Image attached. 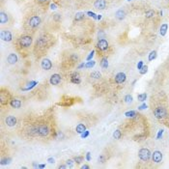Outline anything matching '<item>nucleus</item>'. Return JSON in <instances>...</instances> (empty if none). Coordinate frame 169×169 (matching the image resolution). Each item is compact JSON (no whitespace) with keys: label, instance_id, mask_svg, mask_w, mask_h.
Listing matches in <instances>:
<instances>
[{"label":"nucleus","instance_id":"nucleus-1","mask_svg":"<svg viewBox=\"0 0 169 169\" xmlns=\"http://www.w3.org/2000/svg\"><path fill=\"white\" fill-rule=\"evenodd\" d=\"M32 42H33L32 37L29 35H24L18 39V45L21 48H28L32 45Z\"/></svg>","mask_w":169,"mask_h":169},{"label":"nucleus","instance_id":"nucleus-2","mask_svg":"<svg viewBox=\"0 0 169 169\" xmlns=\"http://www.w3.org/2000/svg\"><path fill=\"white\" fill-rule=\"evenodd\" d=\"M34 133L39 136H47L49 133V128L46 125H41L38 127H35L33 130Z\"/></svg>","mask_w":169,"mask_h":169},{"label":"nucleus","instance_id":"nucleus-3","mask_svg":"<svg viewBox=\"0 0 169 169\" xmlns=\"http://www.w3.org/2000/svg\"><path fill=\"white\" fill-rule=\"evenodd\" d=\"M41 22H42V19L39 16H32L31 17H29L27 24L30 28H37L40 26Z\"/></svg>","mask_w":169,"mask_h":169},{"label":"nucleus","instance_id":"nucleus-4","mask_svg":"<svg viewBox=\"0 0 169 169\" xmlns=\"http://www.w3.org/2000/svg\"><path fill=\"white\" fill-rule=\"evenodd\" d=\"M151 152L149 149H147V148H142V149L139 150L138 152V156L141 161H148L150 160V157H151Z\"/></svg>","mask_w":169,"mask_h":169},{"label":"nucleus","instance_id":"nucleus-5","mask_svg":"<svg viewBox=\"0 0 169 169\" xmlns=\"http://www.w3.org/2000/svg\"><path fill=\"white\" fill-rule=\"evenodd\" d=\"M154 115H155V117L156 119H163L166 117V115H167V111L164 107L162 106H158L156 108H155L154 110Z\"/></svg>","mask_w":169,"mask_h":169},{"label":"nucleus","instance_id":"nucleus-6","mask_svg":"<svg viewBox=\"0 0 169 169\" xmlns=\"http://www.w3.org/2000/svg\"><path fill=\"white\" fill-rule=\"evenodd\" d=\"M0 37H1V40L4 41V42H12L13 40V35L11 33V31L9 30H2L1 31V34H0Z\"/></svg>","mask_w":169,"mask_h":169},{"label":"nucleus","instance_id":"nucleus-7","mask_svg":"<svg viewBox=\"0 0 169 169\" xmlns=\"http://www.w3.org/2000/svg\"><path fill=\"white\" fill-rule=\"evenodd\" d=\"M106 0H95L94 2V7L99 11H102L106 8Z\"/></svg>","mask_w":169,"mask_h":169},{"label":"nucleus","instance_id":"nucleus-8","mask_svg":"<svg viewBox=\"0 0 169 169\" xmlns=\"http://www.w3.org/2000/svg\"><path fill=\"white\" fill-rule=\"evenodd\" d=\"M109 46V44H108V42L105 40V39H101L99 40L98 42V44H97V47L101 50V51H104V50H106Z\"/></svg>","mask_w":169,"mask_h":169},{"label":"nucleus","instance_id":"nucleus-9","mask_svg":"<svg viewBox=\"0 0 169 169\" xmlns=\"http://www.w3.org/2000/svg\"><path fill=\"white\" fill-rule=\"evenodd\" d=\"M41 67H42V69L45 70V71H49L52 68V62L49 59L45 58V59L42 60V62H41Z\"/></svg>","mask_w":169,"mask_h":169},{"label":"nucleus","instance_id":"nucleus-10","mask_svg":"<svg viewBox=\"0 0 169 169\" xmlns=\"http://www.w3.org/2000/svg\"><path fill=\"white\" fill-rule=\"evenodd\" d=\"M62 78H61V76L58 75V73H54L50 76V79H49V82L51 85H58V84L61 82Z\"/></svg>","mask_w":169,"mask_h":169},{"label":"nucleus","instance_id":"nucleus-11","mask_svg":"<svg viewBox=\"0 0 169 169\" xmlns=\"http://www.w3.org/2000/svg\"><path fill=\"white\" fill-rule=\"evenodd\" d=\"M127 80V76L125 72H118L115 76V82L118 84H122Z\"/></svg>","mask_w":169,"mask_h":169},{"label":"nucleus","instance_id":"nucleus-12","mask_svg":"<svg viewBox=\"0 0 169 169\" xmlns=\"http://www.w3.org/2000/svg\"><path fill=\"white\" fill-rule=\"evenodd\" d=\"M152 158H153V161L156 163H160L162 161V153L160 151H155L152 155Z\"/></svg>","mask_w":169,"mask_h":169},{"label":"nucleus","instance_id":"nucleus-13","mask_svg":"<svg viewBox=\"0 0 169 169\" xmlns=\"http://www.w3.org/2000/svg\"><path fill=\"white\" fill-rule=\"evenodd\" d=\"M5 122H6V125H7L8 127H15V126L17 125V118L15 117V116L10 115V116H8V117L6 118Z\"/></svg>","mask_w":169,"mask_h":169},{"label":"nucleus","instance_id":"nucleus-14","mask_svg":"<svg viewBox=\"0 0 169 169\" xmlns=\"http://www.w3.org/2000/svg\"><path fill=\"white\" fill-rule=\"evenodd\" d=\"M18 58H17V55L16 53H10L7 57V62L9 63L10 65H15L17 64Z\"/></svg>","mask_w":169,"mask_h":169},{"label":"nucleus","instance_id":"nucleus-15","mask_svg":"<svg viewBox=\"0 0 169 169\" xmlns=\"http://www.w3.org/2000/svg\"><path fill=\"white\" fill-rule=\"evenodd\" d=\"M71 81L75 84H79L81 82V79H80V76L78 72H72V76H71Z\"/></svg>","mask_w":169,"mask_h":169},{"label":"nucleus","instance_id":"nucleus-16","mask_svg":"<svg viewBox=\"0 0 169 169\" xmlns=\"http://www.w3.org/2000/svg\"><path fill=\"white\" fill-rule=\"evenodd\" d=\"M9 22V16L5 12H0V23L2 25Z\"/></svg>","mask_w":169,"mask_h":169},{"label":"nucleus","instance_id":"nucleus-17","mask_svg":"<svg viewBox=\"0 0 169 169\" xmlns=\"http://www.w3.org/2000/svg\"><path fill=\"white\" fill-rule=\"evenodd\" d=\"M115 17L117 18L118 20H123V19H125V17H126V12L124 11L123 9L118 10V11L115 13Z\"/></svg>","mask_w":169,"mask_h":169},{"label":"nucleus","instance_id":"nucleus-18","mask_svg":"<svg viewBox=\"0 0 169 169\" xmlns=\"http://www.w3.org/2000/svg\"><path fill=\"white\" fill-rule=\"evenodd\" d=\"M10 104H11V106H12L13 108L18 109V108H20V106H21V101H19V100H17V99H14V100L11 101Z\"/></svg>","mask_w":169,"mask_h":169},{"label":"nucleus","instance_id":"nucleus-19","mask_svg":"<svg viewBox=\"0 0 169 169\" xmlns=\"http://www.w3.org/2000/svg\"><path fill=\"white\" fill-rule=\"evenodd\" d=\"M76 131L77 133L81 134V133H83L84 131H86V127L84 126L83 124H78V125L76 126Z\"/></svg>","mask_w":169,"mask_h":169},{"label":"nucleus","instance_id":"nucleus-20","mask_svg":"<svg viewBox=\"0 0 169 169\" xmlns=\"http://www.w3.org/2000/svg\"><path fill=\"white\" fill-rule=\"evenodd\" d=\"M167 29H168V24L167 23H163L161 26V30H160V33L161 36H165L166 32H167Z\"/></svg>","mask_w":169,"mask_h":169},{"label":"nucleus","instance_id":"nucleus-21","mask_svg":"<svg viewBox=\"0 0 169 169\" xmlns=\"http://www.w3.org/2000/svg\"><path fill=\"white\" fill-rule=\"evenodd\" d=\"M101 67L102 69H107V68H108V60H107V58L103 57V58L101 60Z\"/></svg>","mask_w":169,"mask_h":169},{"label":"nucleus","instance_id":"nucleus-22","mask_svg":"<svg viewBox=\"0 0 169 169\" xmlns=\"http://www.w3.org/2000/svg\"><path fill=\"white\" fill-rule=\"evenodd\" d=\"M84 17H85V14L84 13H81V12L76 13L75 16V20L76 21H80V20H82L84 18Z\"/></svg>","mask_w":169,"mask_h":169},{"label":"nucleus","instance_id":"nucleus-23","mask_svg":"<svg viewBox=\"0 0 169 169\" xmlns=\"http://www.w3.org/2000/svg\"><path fill=\"white\" fill-rule=\"evenodd\" d=\"M155 15H156V12L154 11V10H149V11H147V12L145 13L146 18H152V17H155Z\"/></svg>","mask_w":169,"mask_h":169},{"label":"nucleus","instance_id":"nucleus-24","mask_svg":"<svg viewBox=\"0 0 169 169\" xmlns=\"http://www.w3.org/2000/svg\"><path fill=\"white\" fill-rule=\"evenodd\" d=\"M91 77L95 78V79H100L101 77V72H97V71H95L93 72H91V75H90Z\"/></svg>","mask_w":169,"mask_h":169},{"label":"nucleus","instance_id":"nucleus-25","mask_svg":"<svg viewBox=\"0 0 169 169\" xmlns=\"http://www.w3.org/2000/svg\"><path fill=\"white\" fill-rule=\"evenodd\" d=\"M146 99H147V94L146 93L139 94L138 96H137V100H138L139 101H146Z\"/></svg>","mask_w":169,"mask_h":169},{"label":"nucleus","instance_id":"nucleus-26","mask_svg":"<svg viewBox=\"0 0 169 169\" xmlns=\"http://www.w3.org/2000/svg\"><path fill=\"white\" fill-rule=\"evenodd\" d=\"M125 116H127L128 118H133V117H135V116H136V112L133 111V110H131V111H128V112H126V113H125Z\"/></svg>","mask_w":169,"mask_h":169},{"label":"nucleus","instance_id":"nucleus-27","mask_svg":"<svg viewBox=\"0 0 169 169\" xmlns=\"http://www.w3.org/2000/svg\"><path fill=\"white\" fill-rule=\"evenodd\" d=\"M122 136V132L119 131V130H116L114 132H113V137L115 139H120Z\"/></svg>","mask_w":169,"mask_h":169},{"label":"nucleus","instance_id":"nucleus-28","mask_svg":"<svg viewBox=\"0 0 169 169\" xmlns=\"http://www.w3.org/2000/svg\"><path fill=\"white\" fill-rule=\"evenodd\" d=\"M11 161H12V158L11 157H4V158H2V160H1V164L2 165L9 164Z\"/></svg>","mask_w":169,"mask_h":169},{"label":"nucleus","instance_id":"nucleus-29","mask_svg":"<svg viewBox=\"0 0 169 169\" xmlns=\"http://www.w3.org/2000/svg\"><path fill=\"white\" fill-rule=\"evenodd\" d=\"M156 50L151 51L149 54V61H153L154 59H156Z\"/></svg>","mask_w":169,"mask_h":169},{"label":"nucleus","instance_id":"nucleus-30","mask_svg":"<svg viewBox=\"0 0 169 169\" xmlns=\"http://www.w3.org/2000/svg\"><path fill=\"white\" fill-rule=\"evenodd\" d=\"M83 160H84L83 156H75V157H73V161H75V162H76L77 164L81 163L83 161Z\"/></svg>","mask_w":169,"mask_h":169},{"label":"nucleus","instance_id":"nucleus-31","mask_svg":"<svg viewBox=\"0 0 169 169\" xmlns=\"http://www.w3.org/2000/svg\"><path fill=\"white\" fill-rule=\"evenodd\" d=\"M125 101H126L127 103L132 102V97L131 96V95H127V96L125 97Z\"/></svg>","mask_w":169,"mask_h":169},{"label":"nucleus","instance_id":"nucleus-32","mask_svg":"<svg viewBox=\"0 0 169 169\" xmlns=\"http://www.w3.org/2000/svg\"><path fill=\"white\" fill-rule=\"evenodd\" d=\"M75 161H72V160H68L67 161H66V164H67V166L69 167V168H72L73 167V164H75V162H73Z\"/></svg>","mask_w":169,"mask_h":169},{"label":"nucleus","instance_id":"nucleus-33","mask_svg":"<svg viewBox=\"0 0 169 169\" xmlns=\"http://www.w3.org/2000/svg\"><path fill=\"white\" fill-rule=\"evenodd\" d=\"M95 64H96V62H95V61H93V60H92V61L90 60V61L87 63V64L85 65V67L89 69V68H92V67H94V66H95Z\"/></svg>","mask_w":169,"mask_h":169},{"label":"nucleus","instance_id":"nucleus-34","mask_svg":"<svg viewBox=\"0 0 169 169\" xmlns=\"http://www.w3.org/2000/svg\"><path fill=\"white\" fill-rule=\"evenodd\" d=\"M147 72H148V67H147V66H143V67L140 69V71H139L140 75H145Z\"/></svg>","mask_w":169,"mask_h":169},{"label":"nucleus","instance_id":"nucleus-35","mask_svg":"<svg viewBox=\"0 0 169 169\" xmlns=\"http://www.w3.org/2000/svg\"><path fill=\"white\" fill-rule=\"evenodd\" d=\"M104 161H105V157H104V156H103V155H101V156H99V162L103 163Z\"/></svg>","mask_w":169,"mask_h":169},{"label":"nucleus","instance_id":"nucleus-36","mask_svg":"<svg viewBox=\"0 0 169 169\" xmlns=\"http://www.w3.org/2000/svg\"><path fill=\"white\" fill-rule=\"evenodd\" d=\"M94 53H95V50H92V51L90 52V54H89V55H88V57H87V61H90V60L93 58Z\"/></svg>","mask_w":169,"mask_h":169},{"label":"nucleus","instance_id":"nucleus-37","mask_svg":"<svg viewBox=\"0 0 169 169\" xmlns=\"http://www.w3.org/2000/svg\"><path fill=\"white\" fill-rule=\"evenodd\" d=\"M88 135H89V131H85L83 133H81V138H86Z\"/></svg>","mask_w":169,"mask_h":169},{"label":"nucleus","instance_id":"nucleus-38","mask_svg":"<svg viewBox=\"0 0 169 169\" xmlns=\"http://www.w3.org/2000/svg\"><path fill=\"white\" fill-rule=\"evenodd\" d=\"M72 59L73 62H76V61L78 60V56H77L76 54H72Z\"/></svg>","mask_w":169,"mask_h":169},{"label":"nucleus","instance_id":"nucleus-39","mask_svg":"<svg viewBox=\"0 0 169 169\" xmlns=\"http://www.w3.org/2000/svg\"><path fill=\"white\" fill-rule=\"evenodd\" d=\"M142 67H143V61H139V62H138V64H137V69L140 70Z\"/></svg>","mask_w":169,"mask_h":169},{"label":"nucleus","instance_id":"nucleus-40","mask_svg":"<svg viewBox=\"0 0 169 169\" xmlns=\"http://www.w3.org/2000/svg\"><path fill=\"white\" fill-rule=\"evenodd\" d=\"M145 108H147V104H145V103H143L142 105H140V106L138 107L139 110H143V109H145Z\"/></svg>","mask_w":169,"mask_h":169},{"label":"nucleus","instance_id":"nucleus-41","mask_svg":"<svg viewBox=\"0 0 169 169\" xmlns=\"http://www.w3.org/2000/svg\"><path fill=\"white\" fill-rule=\"evenodd\" d=\"M162 133H163V130L158 131V134H157V137H156V138H157V139H160V138H161V136L162 135Z\"/></svg>","mask_w":169,"mask_h":169},{"label":"nucleus","instance_id":"nucleus-42","mask_svg":"<svg viewBox=\"0 0 169 169\" xmlns=\"http://www.w3.org/2000/svg\"><path fill=\"white\" fill-rule=\"evenodd\" d=\"M86 160H87L88 161H90V160H91V153H90V152H88V153L86 154Z\"/></svg>","mask_w":169,"mask_h":169},{"label":"nucleus","instance_id":"nucleus-43","mask_svg":"<svg viewBox=\"0 0 169 169\" xmlns=\"http://www.w3.org/2000/svg\"><path fill=\"white\" fill-rule=\"evenodd\" d=\"M48 0H37V2L40 3V4H44V3H46Z\"/></svg>","mask_w":169,"mask_h":169},{"label":"nucleus","instance_id":"nucleus-44","mask_svg":"<svg viewBox=\"0 0 169 169\" xmlns=\"http://www.w3.org/2000/svg\"><path fill=\"white\" fill-rule=\"evenodd\" d=\"M99 37H100V39H102L101 37H104V33L102 32V31H100L99 32Z\"/></svg>","mask_w":169,"mask_h":169},{"label":"nucleus","instance_id":"nucleus-45","mask_svg":"<svg viewBox=\"0 0 169 169\" xmlns=\"http://www.w3.org/2000/svg\"><path fill=\"white\" fill-rule=\"evenodd\" d=\"M87 14H88V15H89V16H90V17H94V18H96V15H95V14H94V13H91V12H88V13H87Z\"/></svg>","mask_w":169,"mask_h":169},{"label":"nucleus","instance_id":"nucleus-46","mask_svg":"<svg viewBox=\"0 0 169 169\" xmlns=\"http://www.w3.org/2000/svg\"><path fill=\"white\" fill-rule=\"evenodd\" d=\"M81 168H82V169H89L90 167H89V165H87V164H84V165L81 166Z\"/></svg>","mask_w":169,"mask_h":169},{"label":"nucleus","instance_id":"nucleus-47","mask_svg":"<svg viewBox=\"0 0 169 169\" xmlns=\"http://www.w3.org/2000/svg\"><path fill=\"white\" fill-rule=\"evenodd\" d=\"M48 162H49V163H54V158L49 157V158H48Z\"/></svg>","mask_w":169,"mask_h":169},{"label":"nucleus","instance_id":"nucleus-48","mask_svg":"<svg viewBox=\"0 0 169 169\" xmlns=\"http://www.w3.org/2000/svg\"><path fill=\"white\" fill-rule=\"evenodd\" d=\"M67 167H68L67 164H66V165L63 164V165H60V166H59V169H61V168H62V169H65V168H67Z\"/></svg>","mask_w":169,"mask_h":169},{"label":"nucleus","instance_id":"nucleus-49","mask_svg":"<svg viewBox=\"0 0 169 169\" xmlns=\"http://www.w3.org/2000/svg\"><path fill=\"white\" fill-rule=\"evenodd\" d=\"M50 7H51V9H52V10L56 9V5H55V4H51V5H50Z\"/></svg>","mask_w":169,"mask_h":169},{"label":"nucleus","instance_id":"nucleus-50","mask_svg":"<svg viewBox=\"0 0 169 169\" xmlns=\"http://www.w3.org/2000/svg\"><path fill=\"white\" fill-rule=\"evenodd\" d=\"M83 67H85V64H84V63H82L81 65L78 66V69H81V68H83Z\"/></svg>","mask_w":169,"mask_h":169},{"label":"nucleus","instance_id":"nucleus-51","mask_svg":"<svg viewBox=\"0 0 169 169\" xmlns=\"http://www.w3.org/2000/svg\"><path fill=\"white\" fill-rule=\"evenodd\" d=\"M46 167V164H40L39 165V168H45Z\"/></svg>","mask_w":169,"mask_h":169},{"label":"nucleus","instance_id":"nucleus-52","mask_svg":"<svg viewBox=\"0 0 169 169\" xmlns=\"http://www.w3.org/2000/svg\"><path fill=\"white\" fill-rule=\"evenodd\" d=\"M97 18H98V19H101V15H100V16H98V17H97Z\"/></svg>","mask_w":169,"mask_h":169},{"label":"nucleus","instance_id":"nucleus-53","mask_svg":"<svg viewBox=\"0 0 169 169\" xmlns=\"http://www.w3.org/2000/svg\"><path fill=\"white\" fill-rule=\"evenodd\" d=\"M167 1H168V2H169V0H167Z\"/></svg>","mask_w":169,"mask_h":169}]
</instances>
